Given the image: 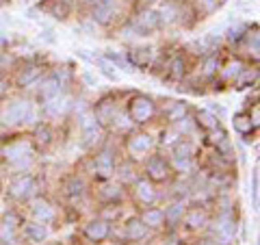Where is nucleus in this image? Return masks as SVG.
<instances>
[{
	"instance_id": "24",
	"label": "nucleus",
	"mask_w": 260,
	"mask_h": 245,
	"mask_svg": "<svg viewBox=\"0 0 260 245\" xmlns=\"http://www.w3.org/2000/svg\"><path fill=\"white\" fill-rule=\"evenodd\" d=\"M95 119L100 121V124H109L113 121V104H100V107L95 109Z\"/></svg>"
},
{
	"instance_id": "33",
	"label": "nucleus",
	"mask_w": 260,
	"mask_h": 245,
	"mask_svg": "<svg viewBox=\"0 0 260 245\" xmlns=\"http://www.w3.org/2000/svg\"><path fill=\"white\" fill-rule=\"evenodd\" d=\"M217 68H219V63H217V59H208V61L204 63V74H206V76H210V74H215V72H217Z\"/></svg>"
},
{
	"instance_id": "40",
	"label": "nucleus",
	"mask_w": 260,
	"mask_h": 245,
	"mask_svg": "<svg viewBox=\"0 0 260 245\" xmlns=\"http://www.w3.org/2000/svg\"><path fill=\"white\" fill-rule=\"evenodd\" d=\"M208 3H210V0H208ZM223 3V0H215V5H221Z\"/></svg>"
},
{
	"instance_id": "39",
	"label": "nucleus",
	"mask_w": 260,
	"mask_h": 245,
	"mask_svg": "<svg viewBox=\"0 0 260 245\" xmlns=\"http://www.w3.org/2000/svg\"><path fill=\"white\" fill-rule=\"evenodd\" d=\"M91 3H95V5H100V3H104V0H91Z\"/></svg>"
},
{
	"instance_id": "32",
	"label": "nucleus",
	"mask_w": 260,
	"mask_h": 245,
	"mask_svg": "<svg viewBox=\"0 0 260 245\" xmlns=\"http://www.w3.org/2000/svg\"><path fill=\"white\" fill-rule=\"evenodd\" d=\"M35 135H37V141H39V143H48V141H50V130H48V128L39 126Z\"/></svg>"
},
{
	"instance_id": "37",
	"label": "nucleus",
	"mask_w": 260,
	"mask_h": 245,
	"mask_svg": "<svg viewBox=\"0 0 260 245\" xmlns=\"http://www.w3.org/2000/svg\"><path fill=\"white\" fill-rule=\"evenodd\" d=\"M59 3H63V5H68V7H70L72 3H74V0H59Z\"/></svg>"
},
{
	"instance_id": "25",
	"label": "nucleus",
	"mask_w": 260,
	"mask_h": 245,
	"mask_svg": "<svg viewBox=\"0 0 260 245\" xmlns=\"http://www.w3.org/2000/svg\"><path fill=\"white\" fill-rule=\"evenodd\" d=\"M37 76H39V70H37V68H26V70H22L20 76H18V85H20V87H26V85H30Z\"/></svg>"
},
{
	"instance_id": "27",
	"label": "nucleus",
	"mask_w": 260,
	"mask_h": 245,
	"mask_svg": "<svg viewBox=\"0 0 260 245\" xmlns=\"http://www.w3.org/2000/svg\"><path fill=\"white\" fill-rule=\"evenodd\" d=\"M198 119H200V124L204 126V128H217V117L213 115V113H208V111H200L198 113Z\"/></svg>"
},
{
	"instance_id": "21",
	"label": "nucleus",
	"mask_w": 260,
	"mask_h": 245,
	"mask_svg": "<svg viewBox=\"0 0 260 245\" xmlns=\"http://www.w3.org/2000/svg\"><path fill=\"white\" fill-rule=\"evenodd\" d=\"M141 222L148 226V228H150V226L156 228V226H160L162 222H165V215H162V210H158V208H148V210L143 213Z\"/></svg>"
},
{
	"instance_id": "17",
	"label": "nucleus",
	"mask_w": 260,
	"mask_h": 245,
	"mask_svg": "<svg viewBox=\"0 0 260 245\" xmlns=\"http://www.w3.org/2000/svg\"><path fill=\"white\" fill-rule=\"evenodd\" d=\"M158 22H160V20H158V15L154 13V11H148V13H143L141 18L137 20L135 26H137V30H139V33H148V30H154V28H156V26H158Z\"/></svg>"
},
{
	"instance_id": "23",
	"label": "nucleus",
	"mask_w": 260,
	"mask_h": 245,
	"mask_svg": "<svg viewBox=\"0 0 260 245\" xmlns=\"http://www.w3.org/2000/svg\"><path fill=\"white\" fill-rule=\"evenodd\" d=\"M137 195H139V200L145 202V204L156 198V193H154V187L148 180H139V182H137Z\"/></svg>"
},
{
	"instance_id": "12",
	"label": "nucleus",
	"mask_w": 260,
	"mask_h": 245,
	"mask_svg": "<svg viewBox=\"0 0 260 245\" xmlns=\"http://www.w3.org/2000/svg\"><path fill=\"white\" fill-rule=\"evenodd\" d=\"M152 148V137L150 135H135L128 139V150L133 154H145Z\"/></svg>"
},
{
	"instance_id": "26",
	"label": "nucleus",
	"mask_w": 260,
	"mask_h": 245,
	"mask_svg": "<svg viewBox=\"0 0 260 245\" xmlns=\"http://www.w3.org/2000/svg\"><path fill=\"white\" fill-rule=\"evenodd\" d=\"M182 204L180 202H176V204H172V206H169L167 210H165V213H162V215H165V219H167V222H172V224H176L178 222V219H180L182 217Z\"/></svg>"
},
{
	"instance_id": "19",
	"label": "nucleus",
	"mask_w": 260,
	"mask_h": 245,
	"mask_svg": "<svg viewBox=\"0 0 260 245\" xmlns=\"http://www.w3.org/2000/svg\"><path fill=\"white\" fill-rule=\"evenodd\" d=\"M24 232H26L28 239L32 241H44L46 236H48V230H46V226L44 224H37V222H30L24 226Z\"/></svg>"
},
{
	"instance_id": "9",
	"label": "nucleus",
	"mask_w": 260,
	"mask_h": 245,
	"mask_svg": "<svg viewBox=\"0 0 260 245\" xmlns=\"http://www.w3.org/2000/svg\"><path fill=\"white\" fill-rule=\"evenodd\" d=\"M234 232H237V226H234L232 219L230 217H221V222H219V226H217V241L228 245L234 239Z\"/></svg>"
},
{
	"instance_id": "18",
	"label": "nucleus",
	"mask_w": 260,
	"mask_h": 245,
	"mask_svg": "<svg viewBox=\"0 0 260 245\" xmlns=\"http://www.w3.org/2000/svg\"><path fill=\"white\" fill-rule=\"evenodd\" d=\"M83 135H85V143L91 145L93 141L100 139V126H98V121L93 119H85L83 121Z\"/></svg>"
},
{
	"instance_id": "1",
	"label": "nucleus",
	"mask_w": 260,
	"mask_h": 245,
	"mask_svg": "<svg viewBox=\"0 0 260 245\" xmlns=\"http://www.w3.org/2000/svg\"><path fill=\"white\" fill-rule=\"evenodd\" d=\"M32 117H35V113H32V104L28 100H15L3 113V121L9 126L24 124V121H30Z\"/></svg>"
},
{
	"instance_id": "36",
	"label": "nucleus",
	"mask_w": 260,
	"mask_h": 245,
	"mask_svg": "<svg viewBox=\"0 0 260 245\" xmlns=\"http://www.w3.org/2000/svg\"><path fill=\"white\" fill-rule=\"evenodd\" d=\"M121 178H124V180H133V169H128V165H124L121 167Z\"/></svg>"
},
{
	"instance_id": "20",
	"label": "nucleus",
	"mask_w": 260,
	"mask_h": 245,
	"mask_svg": "<svg viewBox=\"0 0 260 245\" xmlns=\"http://www.w3.org/2000/svg\"><path fill=\"white\" fill-rule=\"evenodd\" d=\"M184 222H186V226H189V228H202L206 224V213L202 208H191L189 213H186Z\"/></svg>"
},
{
	"instance_id": "5",
	"label": "nucleus",
	"mask_w": 260,
	"mask_h": 245,
	"mask_svg": "<svg viewBox=\"0 0 260 245\" xmlns=\"http://www.w3.org/2000/svg\"><path fill=\"white\" fill-rule=\"evenodd\" d=\"M7 159H9L13 165H24V163H28V157H30V150L26 143H13L7 148Z\"/></svg>"
},
{
	"instance_id": "29",
	"label": "nucleus",
	"mask_w": 260,
	"mask_h": 245,
	"mask_svg": "<svg viewBox=\"0 0 260 245\" xmlns=\"http://www.w3.org/2000/svg\"><path fill=\"white\" fill-rule=\"evenodd\" d=\"M243 74V63L241 61H234V63H230V65H228V68H225V72H223V76L225 78H237V76H241Z\"/></svg>"
},
{
	"instance_id": "15",
	"label": "nucleus",
	"mask_w": 260,
	"mask_h": 245,
	"mask_svg": "<svg viewBox=\"0 0 260 245\" xmlns=\"http://www.w3.org/2000/svg\"><path fill=\"white\" fill-rule=\"evenodd\" d=\"M145 232H148V226H145L141 219H130V222L126 224V236L130 241H139L145 236Z\"/></svg>"
},
{
	"instance_id": "28",
	"label": "nucleus",
	"mask_w": 260,
	"mask_h": 245,
	"mask_svg": "<svg viewBox=\"0 0 260 245\" xmlns=\"http://www.w3.org/2000/svg\"><path fill=\"white\" fill-rule=\"evenodd\" d=\"M174 152H176V159H191L193 145H191L189 141H182V143H178V145H176Z\"/></svg>"
},
{
	"instance_id": "6",
	"label": "nucleus",
	"mask_w": 260,
	"mask_h": 245,
	"mask_svg": "<svg viewBox=\"0 0 260 245\" xmlns=\"http://www.w3.org/2000/svg\"><path fill=\"white\" fill-rule=\"evenodd\" d=\"M85 236L93 243H100L109 236V224L107 222H91L85 226Z\"/></svg>"
},
{
	"instance_id": "31",
	"label": "nucleus",
	"mask_w": 260,
	"mask_h": 245,
	"mask_svg": "<svg viewBox=\"0 0 260 245\" xmlns=\"http://www.w3.org/2000/svg\"><path fill=\"white\" fill-rule=\"evenodd\" d=\"M83 191H85L83 180H78V178H72V180L68 182V193L70 195H83Z\"/></svg>"
},
{
	"instance_id": "11",
	"label": "nucleus",
	"mask_w": 260,
	"mask_h": 245,
	"mask_svg": "<svg viewBox=\"0 0 260 245\" xmlns=\"http://www.w3.org/2000/svg\"><path fill=\"white\" fill-rule=\"evenodd\" d=\"M128 61L133 65H137V68H145V65L152 61V50L145 46L133 48V50H128Z\"/></svg>"
},
{
	"instance_id": "8",
	"label": "nucleus",
	"mask_w": 260,
	"mask_h": 245,
	"mask_svg": "<svg viewBox=\"0 0 260 245\" xmlns=\"http://www.w3.org/2000/svg\"><path fill=\"white\" fill-rule=\"evenodd\" d=\"M148 174L154 178V180H165V178L169 176V165L165 163V159L152 157L148 161Z\"/></svg>"
},
{
	"instance_id": "34",
	"label": "nucleus",
	"mask_w": 260,
	"mask_h": 245,
	"mask_svg": "<svg viewBox=\"0 0 260 245\" xmlns=\"http://www.w3.org/2000/svg\"><path fill=\"white\" fill-rule=\"evenodd\" d=\"M243 30H245L243 26H237V28H232V30H230V35H228V39H232V42H237V39L241 37L239 33H243Z\"/></svg>"
},
{
	"instance_id": "3",
	"label": "nucleus",
	"mask_w": 260,
	"mask_h": 245,
	"mask_svg": "<svg viewBox=\"0 0 260 245\" xmlns=\"http://www.w3.org/2000/svg\"><path fill=\"white\" fill-rule=\"evenodd\" d=\"M37 191V185H35V178L32 176H20L15 178V180L11 182V195L18 200H28L32 193Z\"/></svg>"
},
{
	"instance_id": "4",
	"label": "nucleus",
	"mask_w": 260,
	"mask_h": 245,
	"mask_svg": "<svg viewBox=\"0 0 260 245\" xmlns=\"http://www.w3.org/2000/svg\"><path fill=\"white\" fill-rule=\"evenodd\" d=\"M15 230H18V217L7 215L0 224V241H3V245L15 243Z\"/></svg>"
},
{
	"instance_id": "30",
	"label": "nucleus",
	"mask_w": 260,
	"mask_h": 245,
	"mask_svg": "<svg viewBox=\"0 0 260 245\" xmlns=\"http://www.w3.org/2000/svg\"><path fill=\"white\" fill-rule=\"evenodd\" d=\"M102 195H104L107 200H119V198H121V191H119L117 185H104Z\"/></svg>"
},
{
	"instance_id": "35",
	"label": "nucleus",
	"mask_w": 260,
	"mask_h": 245,
	"mask_svg": "<svg viewBox=\"0 0 260 245\" xmlns=\"http://www.w3.org/2000/svg\"><path fill=\"white\" fill-rule=\"evenodd\" d=\"M254 78H256V72H254V74H249V72H245V76H243V78L239 80L241 89H243V85H245V83H251V80H254Z\"/></svg>"
},
{
	"instance_id": "41",
	"label": "nucleus",
	"mask_w": 260,
	"mask_h": 245,
	"mask_svg": "<svg viewBox=\"0 0 260 245\" xmlns=\"http://www.w3.org/2000/svg\"><path fill=\"white\" fill-rule=\"evenodd\" d=\"M0 94H3V85H0Z\"/></svg>"
},
{
	"instance_id": "16",
	"label": "nucleus",
	"mask_w": 260,
	"mask_h": 245,
	"mask_svg": "<svg viewBox=\"0 0 260 245\" xmlns=\"http://www.w3.org/2000/svg\"><path fill=\"white\" fill-rule=\"evenodd\" d=\"M32 215H35L39 222H50L54 217V210L46 200H35L32 202Z\"/></svg>"
},
{
	"instance_id": "2",
	"label": "nucleus",
	"mask_w": 260,
	"mask_h": 245,
	"mask_svg": "<svg viewBox=\"0 0 260 245\" xmlns=\"http://www.w3.org/2000/svg\"><path fill=\"white\" fill-rule=\"evenodd\" d=\"M128 115L135 124H145L154 115V102L145 96H135L128 107Z\"/></svg>"
},
{
	"instance_id": "13",
	"label": "nucleus",
	"mask_w": 260,
	"mask_h": 245,
	"mask_svg": "<svg viewBox=\"0 0 260 245\" xmlns=\"http://www.w3.org/2000/svg\"><path fill=\"white\" fill-rule=\"evenodd\" d=\"M56 94H61V78L52 74L42 80V89H39V96L44 98V100H48V98H52Z\"/></svg>"
},
{
	"instance_id": "38",
	"label": "nucleus",
	"mask_w": 260,
	"mask_h": 245,
	"mask_svg": "<svg viewBox=\"0 0 260 245\" xmlns=\"http://www.w3.org/2000/svg\"><path fill=\"white\" fill-rule=\"evenodd\" d=\"M200 245H215V243H210V241H204V243H200Z\"/></svg>"
},
{
	"instance_id": "22",
	"label": "nucleus",
	"mask_w": 260,
	"mask_h": 245,
	"mask_svg": "<svg viewBox=\"0 0 260 245\" xmlns=\"http://www.w3.org/2000/svg\"><path fill=\"white\" fill-rule=\"evenodd\" d=\"M256 124L251 121L249 115H245V113H239V115H234V130H239L241 135H247L251 133V128H254Z\"/></svg>"
},
{
	"instance_id": "7",
	"label": "nucleus",
	"mask_w": 260,
	"mask_h": 245,
	"mask_svg": "<svg viewBox=\"0 0 260 245\" xmlns=\"http://www.w3.org/2000/svg\"><path fill=\"white\" fill-rule=\"evenodd\" d=\"M117 13V5H115V0H104V3L100 5H95V9H93V18L100 22V24H107L113 15Z\"/></svg>"
},
{
	"instance_id": "14",
	"label": "nucleus",
	"mask_w": 260,
	"mask_h": 245,
	"mask_svg": "<svg viewBox=\"0 0 260 245\" xmlns=\"http://www.w3.org/2000/svg\"><path fill=\"white\" fill-rule=\"evenodd\" d=\"M95 171L100 178H109L113 174V157L111 152H102L95 157Z\"/></svg>"
},
{
	"instance_id": "10",
	"label": "nucleus",
	"mask_w": 260,
	"mask_h": 245,
	"mask_svg": "<svg viewBox=\"0 0 260 245\" xmlns=\"http://www.w3.org/2000/svg\"><path fill=\"white\" fill-rule=\"evenodd\" d=\"M68 102H70V98L56 94L52 98H48L46 104H44V109H46L48 115H61V113H65V109H68Z\"/></svg>"
}]
</instances>
